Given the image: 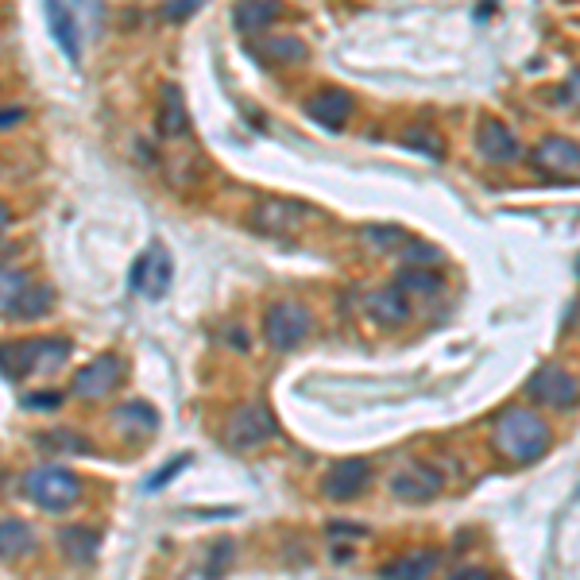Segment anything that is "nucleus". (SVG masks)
<instances>
[{"instance_id":"18","label":"nucleus","mask_w":580,"mask_h":580,"mask_svg":"<svg viewBox=\"0 0 580 580\" xmlns=\"http://www.w3.org/2000/svg\"><path fill=\"white\" fill-rule=\"evenodd\" d=\"M35 550V530L24 519H0V561H20Z\"/></svg>"},{"instance_id":"17","label":"nucleus","mask_w":580,"mask_h":580,"mask_svg":"<svg viewBox=\"0 0 580 580\" xmlns=\"http://www.w3.org/2000/svg\"><path fill=\"white\" fill-rule=\"evenodd\" d=\"M441 565V553L437 550H418V553H406L399 561H387L379 569V580H426Z\"/></svg>"},{"instance_id":"2","label":"nucleus","mask_w":580,"mask_h":580,"mask_svg":"<svg viewBox=\"0 0 580 580\" xmlns=\"http://www.w3.org/2000/svg\"><path fill=\"white\" fill-rule=\"evenodd\" d=\"M24 495H28L35 507L62 515L70 507H78L82 499V480L74 468H62V464H39L24 476Z\"/></svg>"},{"instance_id":"28","label":"nucleus","mask_w":580,"mask_h":580,"mask_svg":"<svg viewBox=\"0 0 580 580\" xmlns=\"http://www.w3.org/2000/svg\"><path fill=\"white\" fill-rule=\"evenodd\" d=\"M368 240L376 244L379 252H395V248H403L406 244V229H395V225H376V229H368Z\"/></svg>"},{"instance_id":"20","label":"nucleus","mask_w":580,"mask_h":580,"mask_svg":"<svg viewBox=\"0 0 580 580\" xmlns=\"http://www.w3.org/2000/svg\"><path fill=\"white\" fill-rule=\"evenodd\" d=\"M279 12H283L279 0H240V4H236V28L263 31L279 20Z\"/></svg>"},{"instance_id":"15","label":"nucleus","mask_w":580,"mask_h":580,"mask_svg":"<svg viewBox=\"0 0 580 580\" xmlns=\"http://www.w3.org/2000/svg\"><path fill=\"white\" fill-rule=\"evenodd\" d=\"M368 314H372V321H379V325H403L406 318H410V302H406V290L399 287H379L368 294Z\"/></svg>"},{"instance_id":"26","label":"nucleus","mask_w":580,"mask_h":580,"mask_svg":"<svg viewBox=\"0 0 580 580\" xmlns=\"http://www.w3.org/2000/svg\"><path fill=\"white\" fill-rule=\"evenodd\" d=\"M260 55L267 58V62H302V58H306V47H302V39H294V35H287V39H263Z\"/></svg>"},{"instance_id":"1","label":"nucleus","mask_w":580,"mask_h":580,"mask_svg":"<svg viewBox=\"0 0 580 580\" xmlns=\"http://www.w3.org/2000/svg\"><path fill=\"white\" fill-rule=\"evenodd\" d=\"M495 445H499V453H503L507 461L534 464L550 453L553 430L542 414L515 406V410H507V414L495 422Z\"/></svg>"},{"instance_id":"10","label":"nucleus","mask_w":580,"mask_h":580,"mask_svg":"<svg viewBox=\"0 0 580 580\" xmlns=\"http://www.w3.org/2000/svg\"><path fill=\"white\" fill-rule=\"evenodd\" d=\"M120 376H124L120 356L105 352V356L89 360L86 368L74 376V395H82V399H101V395H109L116 383H120Z\"/></svg>"},{"instance_id":"21","label":"nucleus","mask_w":580,"mask_h":580,"mask_svg":"<svg viewBox=\"0 0 580 580\" xmlns=\"http://www.w3.org/2000/svg\"><path fill=\"white\" fill-rule=\"evenodd\" d=\"M55 310V290L43 287V283H31L24 294H20V302H16V310H12V318L16 321H35L43 318V314H51Z\"/></svg>"},{"instance_id":"36","label":"nucleus","mask_w":580,"mask_h":580,"mask_svg":"<svg viewBox=\"0 0 580 580\" xmlns=\"http://www.w3.org/2000/svg\"><path fill=\"white\" fill-rule=\"evenodd\" d=\"M4 225H8V205L0 202V232H4Z\"/></svg>"},{"instance_id":"34","label":"nucleus","mask_w":580,"mask_h":580,"mask_svg":"<svg viewBox=\"0 0 580 580\" xmlns=\"http://www.w3.org/2000/svg\"><path fill=\"white\" fill-rule=\"evenodd\" d=\"M58 403H62L58 395H28V399H24L28 410H51V406H58Z\"/></svg>"},{"instance_id":"8","label":"nucleus","mask_w":580,"mask_h":580,"mask_svg":"<svg viewBox=\"0 0 580 580\" xmlns=\"http://www.w3.org/2000/svg\"><path fill=\"white\" fill-rule=\"evenodd\" d=\"M368 484H372V464L364 461V457H348V461H337L325 472L321 492L329 495V499H337V503H348V499H356V495L364 492Z\"/></svg>"},{"instance_id":"11","label":"nucleus","mask_w":580,"mask_h":580,"mask_svg":"<svg viewBox=\"0 0 580 580\" xmlns=\"http://www.w3.org/2000/svg\"><path fill=\"white\" fill-rule=\"evenodd\" d=\"M391 492L403 503H430V499L441 495V472L430 468V464H410L391 480Z\"/></svg>"},{"instance_id":"9","label":"nucleus","mask_w":580,"mask_h":580,"mask_svg":"<svg viewBox=\"0 0 580 580\" xmlns=\"http://www.w3.org/2000/svg\"><path fill=\"white\" fill-rule=\"evenodd\" d=\"M128 283H132V290L147 294V298H159L163 290L171 287V256H167V248H147L144 256L132 263Z\"/></svg>"},{"instance_id":"13","label":"nucleus","mask_w":580,"mask_h":580,"mask_svg":"<svg viewBox=\"0 0 580 580\" xmlns=\"http://www.w3.org/2000/svg\"><path fill=\"white\" fill-rule=\"evenodd\" d=\"M534 163L542 171H550L553 178H573L577 174V163H580V151H577V140L569 136H546L538 151H534Z\"/></svg>"},{"instance_id":"5","label":"nucleus","mask_w":580,"mask_h":580,"mask_svg":"<svg viewBox=\"0 0 580 580\" xmlns=\"http://www.w3.org/2000/svg\"><path fill=\"white\" fill-rule=\"evenodd\" d=\"M275 434H279L275 418L267 414V406H256V403L240 406V410L229 418V426H225V441H229L232 449H240V453L260 449V445H267Z\"/></svg>"},{"instance_id":"27","label":"nucleus","mask_w":580,"mask_h":580,"mask_svg":"<svg viewBox=\"0 0 580 580\" xmlns=\"http://www.w3.org/2000/svg\"><path fill=\"white\" fill-rule=\"evenodd\" d=\"M403 260H406V267H434V263L441 260V252H437L434 244L406 240V244H403Z\"/></svg>"},{"instance_id":"29","label":"nucleus","mask_w":580,"mask_h":580,"mask_svg":"<svg viewBox=\"0 0 580 580\" xmlns=\"http://www.w3.org/2000/svg\"><path fill=\"white\" fill-rule=\"evenodd\" d=\"M229 561H232V546L229 542H217V546H213V557H209V565H205V577L217 580L221 573H225Z\"/></svg>"},{"instance_id":"35","label":"nucleus","mask_w":580,"mask_h":580,"mask_svg":"<svg viewBox=\"0 0 580 580\" xmlns=\"http://www.w3.org/2000/svg\"><path fill=\"white\" fill-rule=\"evenodd\" d=\"M24 120V109H0V128H16Z\"/></svg>"},{"instance_id":"16","label":"nucleus","mask_w":580,"mask_h":580,"mask_svg":"<svg viewBox=\"0 0 580 580\" xmlns=\"http://www.w3.org/2000/svg\"><path fill=\"white\" fill-rule=\"evenodd\" d=\"M47 24L55 31V43L70 62H82V47H78V20L62 0H47Z\"/></svg>"},{"instance_id":"32","label":"nucleus","mask_w":580,"mask_h":580,"mask_svg":"<svg viewBox=\"0 0 580 580\" xmlns=\"http://www.w3.org/2000/svg\"><path fill=\"white\" fill-rule=\"evenodd\" d=\"M406 147H422L426 155H441V144L430 140V132H406Z\"/></svg>"},{"instance_id":"6","label":"nucleus","mask_w":580,"mask_h":580,"mask_svg":"<svg viewBox=\"0 0 580 580\" xmlns=\"http://www.w3.org/2000/svg\"><path fill=\"white\" fill-rule=\"evenodd\" d=\"M318 217V209H310L306 202H298V198H263L256 209H252V225L260 232H294L302 229L306 221H314Z\"/></svg>"},{"instance_id":"3","label":"nucleus","mask_w":580,"mask_h":580,"mask_svg":"<svg viewBox=\"0 0 580 580\" xmlns=\"http://www.w3.org/2000/svg\"><path fill=\"white\" fill-rule=\"evenodd\" d=\"M70 360V341L66 337H35V341H20V345L0 348V368L12 379H28L35 372H55Z\"/></svg>"},{"instance_id":"30","label":"nucleus","mask_w":580,"mask_h":580,"mask_svg":"<svg viewBox=\"0 0 580 580\" xmlns=\"http://www.w3.org/2000/svg\"><path fill=\"white\" fill-rule=\"evenodd\" d=\"M202 4H205V0H167V8H163V12H167V20L182 24V20H190V16H194Z\"/></svg>"},{"instance_id":"12","label":"nucleus","mask_w":580,"mask_h":580,"mask_svg":"<svg viewBox=\"0 0 580 580\" xmlns=\"http://www.w3.org/2000/svg\"><path fill=\"white\" fill-rule=\"evenodd\" d=\"M476 147H480V155L488 159V163H515L522 155L519 147V136L503 124V120H480V132H476Z\"/></svg>"},{"instance_id":"22","label":"nucleus","mask_w":580,"mask_h":580,"mask_svg":"<svg viewBox=\"0 0 580 580\" xmlns=\"http://www.w3.org/2000/svg\"><path fill=\"white\" fill-rule=\"evenodd\" d=\"M116 422H120V430H128V434H151V430L159 426V414H155V406H147V403H124V406H116Z\"/></svg>"},{"instance_id":"31","label":"nucleus","mask_w":580,"mask_h":580,"mask_svg":"<svg viewBox=\"0 0 580 580\" xmlns=\"http://www.w3.org/2000/svg\"><path fill=\"white\" fill-rule=\"evenodd\" d=\"M186 464H190V457H174V461L167 464V468H159V472H155V480L147 484V492H155V488H163V484L171 480L174 472H178V468H186Z\"/></svg>"},{"instance_id":"25","label":"nucleus","mask_w":580,"mask_h":580,"mask_svg":"<svg viewBox=\"0 0 580 580\" xmlns=\"http://www.w3.org/2000/svg\"><path fill=\"white\" fill-rule=\"evenodd\" d=\"M399 290H414V294H437V290L445 287L441 283V275H437L434 267H403V275H399Z\"/></svg>"},{"instance_id":"19","label":"nucleus","mask_w":580,"mask_h":580,"mask_svg":"<svg viewBox=\"0 0 580 580\" xmlns=\"http://www.w3.org/2000/svg\"><path fill=\"white\" fill-rule=\"evenodd\" d=\"M159 132L167 140H178L190 132V116H186V105H182V89L167 86L163 89V109H159Z\"/></svg>"},{"instance_id":"7","label":"nucleus","mask_w":580,"mask_h":580,"mask_svg":"<svg viewBox=\"0 0 580 580\" xmlns=\"http://www.w3.org/2000/svg\"><path fill=\"white\" fill-rule=\"evenodd\" d=\"M530 399L550 410H573L577 406V376L565 368H542L538 376L526 383Z\"/></svg>"},{"instance_id":"14","label":"nucleus","mask_w":580,"mask_h":580,"mask_svg":"<svg viewBox=\"0 0 580 580\" xmlns=\"http://www.w3.org/2000/svg\"><path fill=\"white\" fill-rule=\"evenodd\" d=\"M310 116L318 120L321 128L337 132V128H345L348 116H352V97H348L345 89H321V93L310 97Z\"/></svg>"},{"instance_id":"4","label":"nucleus","mask_w":580,"mask_h":580,"mask_svg":"<svg viewBox=\"0 0 580 580\" xmlns=\"http://www.w3.org/2000/svg\"><path fill=\"white\" fill-rule=\"evenodd\" d=\"M310 310L302 306V302H275L271 310H267V318H263V333H267V345L275 348V352H290V348H298L306 341V333H310Z\"/></svg>"},{"instance_id":"24","label":"nucleus","mask_w":580,"mask_h":580,"mask_svg":"<svg viewBox=\"0 0 580 580\" xmlns=\"http://www.w3.org/2000/svg\"><path fill=\"white\" fill-rule=\"evenodd\" d=\"M28 287H31V279L24 275V271H16V267H0V314H4V318H12L20 294H24Z\"/></svg>"},{"instance_id":"23","label":"nucleus","mask_w":580,"mask_h":580,"mask_svg":"<svg viewBox=\"0 0 580 580\" xmlns=\"http://www.w3.org/2000/svg\"><path fill=\"white\" fill-rule=\"evenodd\" d=\"M58 538H62V550H66L70 561H93V553L101 546V538H97L93 530H86V526H70V530H62Z\"/></svg>"},{"instance_id":"33","label":"nucleus","mask_w":580,"mask_h":580,"mask_svg":"<svg viewBox=\"0 0 580 580\" xmlns=\"http://www.w3.org/2000/svg\"><path fill=\"white\" fill-rule=\"evenodd\" d=\"M449 580H492V573H488L484 565H464V569H457Z\"/></svg>"}]
</instances>
